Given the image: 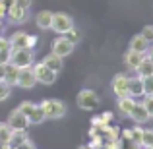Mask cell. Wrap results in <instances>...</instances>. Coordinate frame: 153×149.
Here are the masks:
<instances>
[{
    "label": "cell",
    "instance_id": "60d3db41",
    "mask_svg": "<svg viewBox=\"0 0 153 149\" xmlns=\"http://www.w3.org/2000/svg\"><path fill=\"white\" fill-rule=\"evenodd\" d=\"M4 66L6 64H0V79H4Z\"/></svg>",
    "mask_w": 153,
    "mask_h": 149
},
{
    "label": "cell",
    "instance_id": "bcb514c9",
    "mask_svg": "<svg viewBox=\"0 0 153 149\" xmlns=\"http://www.w3.org/2000/svg\"><path fill=\"white\" fill-rule=\"evenodd\" d=\"M143 149H153V145H151V147H143Z\"/></svg>",
    "mask_w": 153,
    "mask_h": 149
},
{
    "label": "cell",
    "instance_id": "f6af8a7d",
    "mask_svg": "<svg viewBox=\"0 0 153 149\" xmlns=\"http://www.w3.org/2000/svg\"><path fill=\"white\" fill-rule=\"evenodd\" d=\"M8 149H18V147H12V145H10V147H8Z\"/></svg>",
    "mask_w": 153,
    "mask_h": 149
},
{
    "label": "cell",
    "instance_id": "7c38bea8",
    "mask_svg": "<svg viewBox=\"0 0 153 149\" xmlns=\"http://www.w3.org/2000/svg\"><path fill=\"white\" fill-rule=\"evenodd\" d=\"M128 95L130 97H142L143 95V79L140 76H128Z\"/></svg>",
    "mask_w": 153,
    "mask_h": 149
},
{
    "label": "cell",
    "instance_id": "d6986e66",
    "mask_svg": "<svg viewBox=\"0 0 153 149\" xmlns=\"http://www.w3.org/2000/svg\"><path fill=\"white\" fill-rule=\"evenodd\" d=\"M147 47H149V41H146L142 33L132 37V41H130V50H136V52H142V54H146Z\"/></svg>",
    "mask_w": 153,
    "mask_h": 149
},
{
    "label": "cell",
    "instance_id": "7402d4cb",
    "mask_svg": "<svg viewBox=\"0 0 153 149\" xmlns=\"http://www.w3.org/2000/svg\"><path fill=\"white\" fill-rule=\"evenodd\" d=\"M27 139H29V136H27V132H12V138H10V145L12 147H19L22 143H25Z\"/></svg>",
    "mask_w": 153,
    "mask_h": 149
},
{
    "label": "cell",
    "instance_id": "5bb4252c",
    "mask_svg": "<svg viewBox=\"0 0 153 149\" xmlns=\"http://www.w3.org/2000/svg\"><path fill=\"white\" fill-rule=\"evenodd\" d=\"M134 105H136V99L130 97V95H126V97H118V101H116V108L120 110L122 116H130V110L134 108Z\"/></svg>",
    "mask_w": 153,
    "mask_h": 149
},
{
    "label": "cell",
    "instance_id": "7bdbcfd3",
    "mask_svg": "<svg viewBox=\"0 0 153 149\" xmlns=\"http://www.w3.org/2000/svg\"><path fill=\"white\" fill-rule=\"evenodd\" d=\"M79 149H93V147H91V145H82Z\"/></svg>",
    "mask_w": 153,
    "mask_h": 149
},
{
    "label": "cell",
    "instance_id": "52a82bcc",
    "mask_svg": "<svg viewBox=\"0 0 153 149\" xmlns=\"http://www.w3.org/2000/svg\"><path fill=\"white\" fill-rule=\"evenodd\" d=\"M6 124H8V126H10L14 132H23V130H27V126H29V118H27V116L23 114L19 108H14V110L8 114Z\"/></svg>",
    "mask_w": 153,
    "mask_h": 149
},
{
    "label": "cell",
    "instance_id": "4dcf8cb0",
    "mask_svg": "<svg viewBox=\"0 0 153 149\" xmlns=\"http://www.w3.org/2000/svg\"><path fill=\"white\" fill-rule=\"evenodd\" d=\"M142 35H143V39H146V41L153 43V25H146L142 29Z\"/></svg>",
    "mask_w": 153,
    "mask_h": 149
},
{
    "label": "cell",
    "instance_id": "74e56055",
    "mask_svg": "<svg viewBox=\"0 0 153 149\" xmlns=\"http://www.w3.org/2000/svg\"><path fill=\"white\" fill-rule=\"evenodd\" d=\"M6 14H8V8L4 6L2 2H0V19H4V18H6Z\"/></svg>",
    "mask_w": 153,
    "mask_h": 149
},
{
    "label": "cell",
    "instance_id": "1f68e13d",
    "mask_svg": "<svg viewBox=\"0 0 153 149\" xmlns=\"http://www.w3.org/2000/svg\"><path fill=\"white\" fill-rule=\"evenodd\" d=\"M64 35H66V39H70V41L74 43V45H76V43L79 41V33H78V31L74 29V27H72V29L68 31V33H64Z\"/></svg>",
    "mask_w": 153,
    "mask_h": 149
},
{
    "label": "cell",
    "instance_id": "ba28073f",
    "mask_svg": "<svg viewBox=\"0 0 153 149\" xmlns=\"http://www.w3.org/2000/svg\"><path fill=\"white\" fill-rule=\"evenodd\" d=\"M37 79H35V74H33V68L31 66H25V68H19V74H18V83L16 85L22 87V89H31L35 87Z\"/></svg>",
    "mask_w": 153,
    "mask_h": 149
},
{
    "label": "cell",
    "instance_id": "f546056e",
    "mask_svg": "<svg viewBox=\"0 0 153 149\" xmlns=\"http://www.w3.org/2000/svg\"><path fill=\"white\" fill-rule=\"evenodd\" d=\"M143 107H146V110L149 112V116L153 118V95H146V99L142 101Z\"/></svg>",
    "mask_w": 153,
    "mask_h": 149
},
{
    "label": "cell",
    "instance_id": "7a4b0ae2",
    "mask_svg": "<svg viewBox=\"0 0 153 149\" xmlns=\"http://www.w3.org/2000/svg\"><path fill=\"white\" fill-rule=\"evenodd\" d=\"M76 103L82 110H95L101 105V97L95 93L93 89H82L76 97Z\"/></svg>",
    "mask_w": 153,
    "mask_h": 149
},
{
    "label": "cell",
    "instance_id": "277c9868",
    "mask_svg": "<svg viewBox=\"0 0 153 149\" xmlns=\"http://www.w3.org/2000/svg\"><path fill=\"white\" fill-rule=\"evenodd\" d=\"M33 74H35V79H37V83H43V85H52V83L56 82V72L51 70L47 64L43 62H33Z\"/></svg>",
    "mask_w": 153,
    "mask_h": 149
},
{
    "label": "cell",
    "instance_id": "4316f807",
    "mask_svg": "<svg viewBox=\"0 0 153 149\" xmlns=\"http://www.w3.org/2000/svg\"><path fill=\"white\" fill-rule=\"evenodd\" d=\"M143 79V95H153V76H147Z\"/></svg>",
    "mask_w": 153,
    "mask_h": 149
},
{
    "label": "cell",
    "instance_id": "836d02e7",
    "mask_svg": "<svg viewBox=\"0 0 153 149\" xmlns=\"http://www.w3.org/2000/svg\"><path fill=\"white\" fill-rule=\"evenodd\" d=\"M37 43H39V37L37 35H27V49H35L37 47Z\"/></svg>",
    "mask_w": 153,
    "mask_h": 149
},
{
    "label": "cell",
    "instance_id": "9c48e42d",
    "mask_svg": "<svg viewBox=\"0 0 153 149\" xmlns=\"http://www.w3.org/2000/svg\"><path fill=\"white\" fill-rule=\"evenodd\" d=\"M111 89L116 97H126L128 95V76L126 74H116L111 82Z\"/></svg>",
    "mask_w": 153,
    "mask_h": 149
},
{
    "label": "cell",
    "instance_id": "f35d334b",
    "mask_svg": "<svg viewBox=\"0 0 153 149\" xmlns=\"http://www.w3.org/2000/svg\"><path fill=\"white\" fill-rule=\"evenodd\" d=\"M146 56L153 62V45H151V43H149V47H147V50H146Z\"/></svg>",
    "mask_w": 153,
    "mask_h": 149
},
{
    "label": "cell",
    "instance_id": "8fae6325",
    "mask_svg": "<svg viewBox=\"0 0 153 149\" xmlns=\"http://www.w3.org/2000/svg\"><path fill=\"white\" fill-rule=\"evenodd\" d=\"M6 18L10 19V23H23L27 19V10L22 8V6H18V4H12V6L8 8Z\"/></svg>",
    "mask_w": 153,
    "mask_h": 149
},
{
    "label": "cell",
    "instance_id": "d4e9b609",
    "mask_svg": "<svg viewBox=\"0 0 153 149\" xmlns=\"http://www.w3.org/2000/svg\"><path fill=\"white\" fill-rule=\"evenodd\" d=\"M116 149H142V145L136 142H132V139H124L120 138L118 142H116Z\"/></svg>",
    "mask_w": 153,
    "mask_h": 149
},
{
    "label": "cell",
    "instance_id": "ab89813d",
    "mask_svg": "<svg viewBox=\"0 0 153 149\" xmlns=\"http://www.w3.org/2000/svg\"><path fill=\"white\" fill-rule=\"evenodd\" d=\"M0 2H2V4H4V6H6V8H10L12 4L16 2V0H0Z\"/></svg>",
    "mask_w": 153,
    "mask_h": 149
},
{
    "label": "cell",
    "instance_id": "3957f363",
    "mask_svg": "<svg viewBox=\"0 0 153 149\" xmlns=\"http://www.w3.org/2000/svg\"><path fill=\"white\" fill-rule=\"evenodd\" d=\"M74 27V19H72L70 14H64V12H54L52 14V25L51 29L54 31L56 35H64Z\"/></svg>",
    "mask_w": 153,
    "mask_h": 149
},
{
    "label": "cell",
    "instance_id": "e0dca14e",
    "mask_svg": "<svg viewBox=\"0 0 153 149\" xmlns=\"http://www.w3.org/2000/svg\"><path fill=\"white\" fill-rule=\"evenodd\" d=\"M146 54H142V52H136V50H126V54H124V64H126L130 70H136V66H138L140 62H142V58Z\"/></svg>",
    "mask_w": 153,
    "mask_h": 149
},
{
    "label": "cell",
    "instance_id": "8d00e7d4",
    "mask_svg": "<svg viewBox=\"0 0 153 149\" xmlns=\"http://www.w3.org/2000/svg\"><path fill=\"white\" fill-rule=\"evenodd\" d=\"M18 149H35V145H33V142H31V139H27L25 143H22V145H19Z\"/></svg>",
    "mask_w": 153,
    "mask_h": 149
},
{
    "label": "cell",
    "instance_id": "e575fe53",
    "mask_svg": "<svg viewBox=\"0 0 153 149\" xmlns=\"http://www.w3.org/2000/svg\"><path fill=\"white\" fill-rule=\"evenodd\" d=\"M12 58V50H0V64H8Z\"/></svg>",
    "mask_w": 153,
    "mask_h": 149
},
{
    "label": "cell",
    "instance_id": "d6a6232c",
    "mask_svg": "<svg viewBox=\"0 0 153 149\" xmlns=\"http://www.w3.org/2000/svg\"><path fill=\"white\" fill-rule=\"evenodd\" d=\"M112 118H114V116H112V112H103V114L99 116V120H101V124H103V126L111 124V122H112Z\"/></svg>",
    "mask_w": 153,
    "mask_h": 149
},
{
    "label": "cell",
    "instance_id": "ffe728a7",
    "mask_svg": "<svg viewBox=\"0 0 153 149\" xmlns=\"http://www.w3.org/2000/svg\"><path fill=\"white\" fill-rule=\"evenodd\" d=\"M27 35L29 33H25V31H16L10 37L12 49H23V47H27Z\"/></svg>",
    "mask_w": 153,
    "mask_h": 149
},
{
    "label": "cell",
    "instance_id": "4fadbf2b",
    "mask_svg": "<svg viewBox=\"0 0 153 149\" xmlns=\"http://www.w3.org/2000/svg\"><path fill=\"white\" fill-rule=\"evenodd\" d=\"M52 14H54V12H51V10H41L37 16H35V23H37L39 29H43V31L51 29V25H52Z\"/></svg>",
    "mask_w": 153,
    "mask_h": 149
},
{
    "label": "cell",
    "instance_id": "2e32d148",
    "mask_svg": "<svg viewBox=\"0 0 153 149\" xmlns=\"http://www.w3.org/2000/svg\"><path fill=\"white\" fill-rule=\"evenodd\" d=\"M136 76H140V78H147V76H153V62L147 56H143L142 62L136 66Z\"/></svg>",
    "mask_w": 153,
    "mask_h": 149
},
{
    "label": "cell",
    "instance_id": "ee69618b",
    "mask_svg": "<svg viewBox=\"0 0 153 149\" xmlns=\"http://www.w3.org/2000/svg\"><path fill=\"white\" fill-rule=\"evenodd\" d=\"M97 149H112V147H107V145H101V147H97Z\"/></svg>",
    "mask_w": 153,
    "mask_h": 149
},
{
    "label": "cell",
    "instance_id": "5b68a950",
    "mask_svg": "<svg viewBox=\"0 0 153 149\" xmlns=\"http://www.w3.org/2000/svg\"><path fill=\"white\" fill-rule=\"evenodd\" d=\"M10 62L18 68H25V66H33L35 62V54H33V49H12V58Z\"/></svg>",
    "mask_w": 153,
    "mask_h": 149
},
{
    "label": "cell",
    "instance_id": "83f0119b",
    "mask_svg": "<svg viewBox=\"0 0 153 149\" xmlns=\"http://www.w3.org/2000/svg\"><path fill=\"white\" fill-rule=\"evenodd\" d=\"M35 105H37V103H31V101H23V103H19V107H18V108H19V110H22L25 116H29V114H31V110L35 108Z\"/></svg>",
    "mask_w": 153,
    "mask_h": 149
},
{
    "label": "cell",
    "instance_id": "ac0fdd59",
    "mask_svg": "<svg viewBox=\"0 0 153 149\" xmlns=\"http://www.w3.org/2000/svg\"><path fill=\"white\" fill-rule=\"evenodd\" d=\"M41 62H43V64H47V66H49L51 70H54L56 74H60V70H62V66H64V64H62V58H60L58 54H54V52L47 54L45 58L41 60Z\"/></svg>",
    "mask_w": 153,
    "mask_h": 149
},
{
    "label": "cell",
    "instance_id": "b9f144b4",
    "mask_svg": "<svg viewBox=\"0 0 153 149\" xmlns=\"http://www.w3.org/2000/svg\"><path fill=\"white\" fill-rule=\"evenodd\" d=\"M2 31H4V23H2V19H0V35H2Z\"/></svg>",
    "mask_w": 153,
    "mask_h": 149
},
{
    "label": "cell",
    "instance_id": "9a60e30c",
    "mask_svg": "<svg viewBox=\"0 0 153 149\" xmlns=\"http://www.w3.org/2000/svg\"><path fill=\"white\" fill-rule=\"evenodd\" d=\"M18 74H19V68H18V66H14L12 62H8L6 66H4V82L10 83L12 87L18 83Z\"/></svg>",
    "mask_w": 153,
    "mask_h": 149
},
{
    "label": "cell",
    "instance_id": "44dd1931",
    "mask_svg": "<svg viewBox=\"0 0 153 149\" xmlns=\"http://www.w3.org/2000/svg\"><path fill=\"white\" fill-rule=\"evenodd\" d=\"M29 118V124H43L45 122V112H43V108H41V105H35V108L31 110V114L27 116Z\"/></svg>",
    "mask_w": 153,
    "mask_h": 149
},
{
    "label": "cell",
    "instance_id": "603a6c76",
    "mask_svg": "<svg viewBox=\"0 0 153 149\" xmlns=\"http://www.w3.org/2000/svg\"><path fill=\"white\" fill-rule=\"evenodd\" d=\"M12 128L6 122H0V143H8L10 145V138H12Z\"/></svg>",
    "mask_w": 153,
    "mask_h": 149
},
{
    "label": "cell",
    "instance_id": "6da1fadb",
    "mask_svg": "<svg viewBox=\"0 0 153 149\" xmlns=\"http://www.w3.org/2000/svg\"><path fill=\"white\" fill-rule=\"evenodd\" d=\"M39 105H41L47 120H58V118H62V116L66 114V105H64L62 101H58V99H45Z\"/></svg>",
    "mask_w": 153,
    "mask_h": 149
},
{
    "label": "cell",
    "instance_id": "d590c367",
    "mask_svg": "<svg viewBox=\"0 0 153 149\" xmlns=\"http://www.w3.org/2000/svg\"><path fill=\"white\" fill-rule=\"evenodd\" d=\"M14 4H18V6H22V8H25V10H29V6H31V0H16Z\"/></svg>",
    "mask_w": 153,
    "mask_h": 149
},
{
    "label": "cell",
    "instance_id": "484cf974",
    "mask_svg": "<svg viewBox=\"0 0 153 149\" xmlns=\"http://www.w3.org/2000/svg\"><path fill=\"white\" fill-rule=\"evenodd\" d=\"M10 93H12V85H10V83H6L4 79H0V103L10 97Z\"/></svg>",
    "mask_w": 153,
    "mask_h": 149
},
{
    "label": "cell",
    "instance_id": "f1b7e54d",
    "mask_svg": "<svg viewBox=\"0 0 153 149\" xmlns=\"http://www.w3.org/2000/svg\"><path fill=\"white\" fill-rule=\"evenodd\" d=\"M130 132H132V139H134L136 143L142 142V132H143V128H140V124H136L134 128H130ZM140 145H142V143H140Z\"/></svg>",
    "mask_w": 153,
    "mask_h": 149
},
{
    "label": "cell",
    "instance_id": "30bf717a",
    "mask_svg": "<svg viewBox=\"0 0 153 149\" xmlns=\"http://www.w3.org/2000/svg\"><path fill=\"white\" fill-rule=\"evenodd\" d=\"M128 118H132L134 120V124H146V122H149L151 120V116H149V112L146 110V107H143V103H136L134 105V108L130 110V116Z\"/></svg>",
    "mask_w": 153,
    "mask_h": 149
},
{
    "label": "cell",
    "instance_id": "8992f818",
    "mask_svg": "<svg viewBox=\"0 0 153 149\" xmlns=\"http://www.w3.org/2000/svg\"><path fill=\"white\" fill-rule=\"evenodd\" d=\"M74 43L70 41V39H66V35H58V37L52 41L51 45V50L54 52V54H58L60 58H66V56H70L72 52H74Z\"/></svg>",
    "mask_w": 153,
    "mask_h": 149
},
{
    "label": "cell",
    "instance_id": "cb8c5ba5",
    "mask_svg": "<svg viewBox=\"0 0 153 149\" xmlns=\"http://www.w3.org/2000/svg\"><path fill=\"white\" fill-rule=\"evenodd\" d=\"M142 147H151L153 145V128H143L142 132Z\"/></svg>",
    "mask_w": 153,
    "mask_h": 149
}]
</instances>
